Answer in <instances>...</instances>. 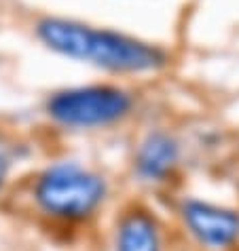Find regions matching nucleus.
I'll return each mask as SVG.
<instances>
[{
    "label": "nucleus",
    "instance_id": "1",
    "mask_svg": "<svg viewBox=\"0 0 239 251\" xmlns=\"http://www.w3.org/2000/svg\"><path fill=\"white\" fill-rule=\"evenodd\" d=\"M38 36L47 47L66 57L119 70V72H142L163 64V55L154 47L133 40L110 30H93L89 25L66 19H43Z\"/></svg>",
    "mask_w": 239,
    "mask_h": 251
},
{
    "label": "nucleus",
    "instance_id": "6",
    "mask_svg": "<svg viewBox=\"0 0 239 251\" xmlns=\"http://www.w3.org/2000/svg\"><path fill=\"white\" fill-rule=\"evenodd\" d=\"M119 251H159V236L152 220L144 213H133L119 230Z\"/></svg>",
    "mask_w": 239,
    "mask_h": 251
},
{
    "label": "nucleus",
    "instance_id": "2",
    "mask_svg": "<svg viewBox=\"0 0 239 251\" xmlns=\"http://www.w3.org/2000/svg\"><path fill=\"white\" fill-rule=\"evenodd\" d=\"M104 197L100 177L79 169L76 165H60L47 171L36 188V199L49 213L87 215Z\"/></svg>",
    "mask_w": 239,
    "mask_h": 251
},
{
    "label": "nucleus",
    "instance_id": "4",
    "mask_svg": "<svg viewBox=\"0 0 239 251\" xmlns=\"http://www.w3.org/2000/svg\"><path fill=\"white\" fill-rule=\"evenodd\" d=\"M184 220L197 239L209 247H224L239 234V215L206 203H188Z\"/></svg>",
    "mask_w": 239,
    "mask_h": 251
},
{
    "label": "nucleus",
    "instance_id": "3",
    "mask_svg": "<svg viewBox=\"0 0 239 251\" xmlns=\"http://www.w3.org/2000/svg\"><path fill=\"white\" fill-rule=\"evenodd\" d=\"M129 110V97L112 87L70 89L49 101V112L70 127H93L121 118Z\"/></svg>",
    "mask_w": 239,
    "mask_h": 251
},
{
    "label": "nucleus",
    "instance_id": "5",
    "mask_svg": "<svg viewBox=\"0 0 239 251\" xmlns=\"http://www.w3.org/2000/svg\"><path fill=\"white\" fill-rule=\"evenodd\" d=\"M176 156H178V150H176V144L170 137L161 135V133L150 135L138 154L140 176H144L149 179H157L161 176H165L170 171V167L174 165Z\"/></svg>",
    "mask_w": 239,
    "mask_h": 251
},
{
    "label": "nucleus",
    "instance_id": "7",
    "mask_svg": "<svg viewBox=\"0 0 239 251\" xmlns=\"http://www.w3.org/2000/svg\"><path fill=\"white\" fill-rule=\"evenodd\" d=\"M6 167H9V163H6L4 156H0V184H2V179L6 176Z\"/></svg>",
    "mask_w": 239,
    "mask_h": 251
}]
</instances>
